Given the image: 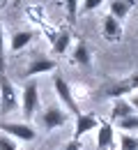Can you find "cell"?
<instances>
[{
  "instance_id": "8992f818",
  "label": "cell",
  "mask_w": 138,
  "mask_h": 150,
  "mask_svg": "<svg viewBox=\"0 0 138 150\" xmlns=\"http://www.w3.org/2000/svg\"><path fill=\"white\" fill-rule=\"evenodd\" d=\"M99 120L97 115H92V113H83L81 111L78 115H76V127H74V139L76 141H81V136H85L88 132H92V129H97L99 127Z\"/></svg>"
},
{
  "instance_id": "ac0fdd59",
  "label": "cell",
  "mask_w": 138,
  "mask_h": 150,
  "mask_svg": "<svg viewBox=\"0 0 138 150\" xmlns=\"http://www.w3.org/2000/svg\"><path fill=\"white\" fill-rule=\"evenodd\" d=\"M7 69V49H5V30L0 23V74H5Z\"/></svg>"
},
{
  "instance_id": "e0dca14e",
  "label": "cell",
  "mask_w": 138,
  "mask_h": 150,
  "mask_svg": "<svg viewBox=\"0 0 138 150\" xmlns=\"http://www.w3.org/2000/svg\"><path fill=\"white\" fill-rule=\"evenodd\" d=\"M118 125H120V129L124 132V134H129V132H136V129H138V113L129 115V118H124V120H120Z\"/></svg>"
},
{
  "instance_id": "5b68a950",
  "label": "cell",
  "mask_w": 138,
  "mask_h": 150,
  "mask_svg": "<svg viewBox=\"0 0 138 150\" xmlns=\"http://www.w3.org/2000/svg\"><path fill=\"white\" fill-rule=\"evenodd\" d=\"M53 88H55V93H58L60 102L64 104V109L69 113H74V115H78L81 109L78 104H76V99H74V95H71V88H69V83L64 81V76H53Z\"/></svg>"
},
{
  "instance_id": "7a4b0ae2",
  "label": "cell",
  "mask_w": 138,
  "mask_h": 150,
  "mask_svg": "<svg viewBox=\"0 0 138 150\" xmlns=\"http://www.w3.org/2000/svg\"><path fill=\"white\" fill-rule=\"evenodd\" d=\"M19 97L14 83L9 81L7 74H0V115H7L19 106Z\"/></svg>"
},
{
  "instance_id": "277c9868",
  "label": "cell",
  "mask_w": 138,
  "mask_h": 150,
  "mask_svg": "<svg viewBox=\"0 0 138 150\" xmlns=\"http://www.w3.org/2000/svg\"><path fill=\"white\" fill-rule=\"evenodd\" d=\"M67 120H69V113H64V109H60V106H46L44 111H41L39 115V122L41 127L46 132L51 129H58V127H62V125H67Z\"/></svg>"
},
{
  "instance_id": "cb8c5ba5",
  "label": "cell",
  "mask_w": 138,
  "mask_h": 150,
  "mask_svg": "<svg viewBox=\"0 0 138 150\" xmlns=\"http://www.w3.org/2000/svg\"><path fill=\"white\" fill-rule=\"evenodd\" d=\"M129 104H131V109L138 113V93H131V99H129Z\"/></svg>"
},
{
  "instance_id": "30bf717a",
  "label": "cell",
  "mask_w": 138,
  "mask_h": 150,
  "mask_svg": "<svg viewBox=\"0 0 138 150\" xmlns=\"http://www.w3.org/2000/svg\"><path fill=\"white\" fill-rule=\"evenodd\" d=\"M71 60H74V65H78V67H90V65H92V53H90V46H88L85 39H78V42H76L74 53H71Z\"/></svg>"
},
{
  "instance_id": "7c38bea8",
  "label": "cell",
  "mask_w": 138,
  "mask_h": 150,
  "mask_svg": "<svg viewBox=\"0 0 138 150\" xmlns=\"http://www.w3.org/2000/svg\"><path fill=\"white\" fill-rule=\"evenodd\" d=\"M136 111L131 109L129 99H113V109H111V120L113 122H120V120H124V118H129Z\"/></svg>"
},
{
  "instance_id": "603a6c76",
  "label": "cell",
  "mask_w": 138,
  "mask_h": 150,
  "mask_svg": "<svg viewBox=\"0 0 138 150\" xmlns=\"http://www.w3.org/2000/svg\"><path fill=\"white\" fill-rule=\"evenodd\" d=\"M62 150H81V141L71 139L69 143H64V146H62Z\"/></svg>"
},
{
  "instance_id": "44dd1931",
  "label": "cell",
  "mask_w": 138,
  "mask_h": 150,
  "mask_svg": "<svg viewBox=\"0 0 138 150\" xmlns=\"http://www.w3.org/2000/svg\"><path fill=\"white\" fill-rule=\"evenodd\" d=\"M0 150H19V146H16V141L12 136H7V134L0 132Z\"/></svg>"
},
{
  "instance_id": "3957f363",
  "label": "cell",
  "mask_w": 138,
  "mask_h": 150,
  "mask_svg": "<svg viewBox=\"0 0 138 150\" xmlns=\"http://www.w3.org/2000/svg\"><path fill=\"white\" fill-rule=\"evenodd\" d=\"M0 132L12 136L14 141H35L37 129L30 122H0Z\"/></svg>"
},
{
  "instance_id": "9a60e30c",
  "label": "cell",
  "mask_w": 138,
  "mask_h": 150,
  "mask_svg": "<svg viewBox=\"0 0 138 150\" xmlns=\"http://www.w3.org/2000/svg\"><path fill=\"white\" fill-rule=\"evenodd\" d=\"M124 95H131V88H129L127 79H124V81H118V83H113V86L108 88V97H113V99H124Z\"/></svg>"
},
{
  "instance_id": "4fadbf2b",
  "label": "cell",
  "mask_w": 138,
  "mask_h": 150,
  "mask_svg": "<svg viewBox=\"0 0 138 150\" xmlns=\"http://www.w3.org/2000/svg\"><path fill=\"white\" fill-rule=\"evenodd\" d=\"M131 7H134V0H111V5H108V14L122 23V21L127 19V14H129Z\"/></svg>"
},
{
  "instance_id": "52a82bcc",
  "label": "cell",
  "mask_w": 138,
  "mask_h": 150,
  "mask_svg": "<svg viewBox=\"0 0 138 150\" xmlns=\"http://www.w3.org/2000/svg\"><path fill=\"white\" fill-rule=\"evenodd\" d=\"M58 67V62L53 58H46V56H35L28 67H25V76H37V74H46V72H53Z\"/></svg>"
},
{
  "instance_id": "484cf974",
  "label": "cell",
  "mask_w": 138,
  "mask_h": 150,
  "mask_svg": "<svg viewBox=\"0 0 138 150\" xmlns=\"http://www.w3.org/2000/svg\"><path fill=\"white\" fill-rule=\"evenodd\" d=\"M16 2H19V0H16Z\"/></svg>"
},
{
  "instance_id": "2e32d148",
  "label": "cell",
  "mask_w": 138,
  "mask_h": 150,
  "mask_svg": "<svg viewBox=\"0 0 138 150\" xmlns=\"http://www.w3.org/2000/svg\"><path fill=\"white\" fill-rule=\"evenodd\" d=\"M120 150H138V136H134V134H122L120 136Z\"/></svg>"
},
{
  "instance_id": "9c48e42d",
  "label": "cell",
  "mask_w": 138,
  "mask_h": 150,
  "mask_svg": "<svg viewBox=\"0 0 138 150\" xmlns=\"http://www.w3.org/2000/svg\"><path fill=\"white\" fill-rule=\"evenodd\" d=\"M115 143V132L111 122H99L97 127V150H111Z\"/></svg>"
},
{
  "instance_id": "5bb4252c",
  "label": "cell",
  "mask_w": 138,
  "mask_h": 150,
  "mask_svg": "<svg viewBox=\"0 0 138 150\" xmlns=\"http://www.w3.org/2000/svg\"><path fill=\"white\" fill-rule=\"evenodd\" d=\"M69 46H71V33H69V30H62L58 37L53 39V53L62 56V53L69 51Z\"/></svg>"
},
{
  "instance_id": "7402d4cb",
  "label": "cell",
  "mask_w": 138,
  "mask_h": 150,
  "mask_svg": "<svg viewBox=\"0 0 138 150\" xmlns=\"http://www.w3.org/2000/svg\"><path fill=\"white\" fill-rule=\"evenodd\" d=\"M127 83H129V88H131V93H138V72H134V74L127 79Z\"/></svg>"
},
{
  "instance_id": "6da1fadb",
  "label": "cell",
  "mask_w": 138,
  "mask_h": 150,
  "mask_svg": "<svg viewBox=\"0 0 138 150\" xmlns=\"http://www.w3.org/2000/svg\"><path fill=\"white\" fill-rule=\"evenodd\" d=\"M39 109V88L35 81H28L21 90V115L25 120L35 118V113Z\"/></svg>"
},
{
  "instance_id": "ba28073f",
  "label": "cell",
  "mask_w": 138,
  "mask_h": 150,
  "mask_svg": "<svg viewBox=\"0 0 138 150\" xmlns=\"http://www.w3.org/2000/svg\"><path fill=\"white\" fill-rule=\"evenodd\" d=\"M101 33H104V37L108 39V42H118L124 35V28H122V23L118 19H113L111 14H106L104 23H101Z\"/></svg>"
},
{
  "instance_id": "d4e9b609",
  "label": "cell",
  "mask_w": 138,
  "mask_h": 150,
  "mask_svg": "<svg viewBox=\"0 0 138 150\" xmlns=\"http://www.w3.org/2000/svg\"><path fill=\"white\" fill-rule=\"evenodd\" d=\"M0 2H2V0H0Z\"/></svg>"
},
{
  "instance_id": "ffe728a7",
  "label": "cell",
  "mask_w": 138,
  "mask_h": 150,
  "mask_svg": "<svg viewBox=\"0 0 138 150\" xmlns=\"http://www.w3.org/2000/svg\"><path fill=\"white\" fill-rule=\"evenodd\" d=\"M101 2H106V0H83V5L78 7L81 14H88V12H95L97 7H101Z\"/></svg>"
},
{
  "instance_id": "8fae6325",
  "label": "cell",
  "mask_w": 138,
  "mask_h": 150,
  "mask_svg": "<svg viewBox=\"0 0 138 150\" xmlns=\"http://www.w3.org/2000/svg\"><path fill=\"white\" fill-rule=\"evenodd\" d=\"M32 39H35V33H32V30H16V33L12 35V39H9V51H12V53H19Z\"/></svg>"
},
{
  "instance_id": "d6986e66",
  "label": "cell",
  "mask_w": 138,
  "mask_h": 150,
  "mask_svg": "<svg viewBox=\"0 0 138 150\" xmlns=\"http://www.w3.org/2000/svg\"><path fill=\"white\" fill-rule=\"evenodd\" d=\"M78 2L81 0H64V9H67L69 21H74L76 16H78Z\"/></svg>"
}]
</instances>
